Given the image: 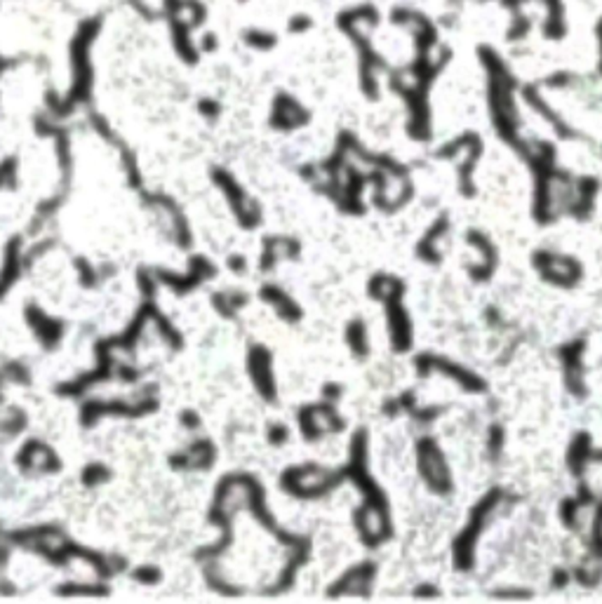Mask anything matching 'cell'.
<instances>
[{"mask_svg": "<svg viewBox=\"0 0 602 604\" xmlns=\"http://www.w3.org/2000/svg\"><path fill=\"white\" fill-rule=\"evenodd\" d=\"M313 26V19L308 15H296L295 19H290V31H296V34H304Z\"/></svg>", "mask_w": 602, "mask_h": 604, "instance_id": "7a4b0ae2", "label": "cell"}, {"mask_svg": "<svg viewBox=\"0 0 602 604\" xmlns=\"http://www.w3.org/2000/svg\"><path fill=\"white\" fill-rule=\"evenodd\" d=\"M363 529L367 537L376 539L384 531V515L376 508H365L363 513Z\"/></svg>", "mask_w": 602, "mask_h": 604, "instance_id": "6da1fadb", "label": "cell"}]
</instances>
